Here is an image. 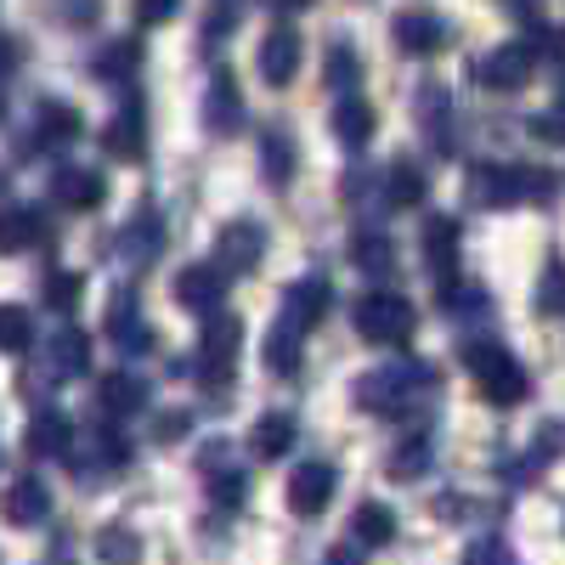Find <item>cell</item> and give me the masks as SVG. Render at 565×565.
<instances>
[{"label":"cell","instance_id":"cell-19","mask_svg":"<svg viewBox=\"0 0 565 565\" xmlns=\"http://www.w3.org/2000/svg\"><path fill=\"white\" fill-rule=\"evenodd\" d=\"M79 130H85V119L68 103H40L34 108V148H68V141H79Z\"/></svg>","mask_w":565,"mask_h":565},{"label":"cell","instance_id":"cell-1","mask_svg":"<svg viewBox=\"0 0 565 565\" xmlns=\"http://www.w3.org/2000/svg\"><path fill=\"white\" fill-rule=\"evenodd\" d=\"M463 367L476 373V385H481V402L492 407H514V402H526L532 396V373L521 367V356H514L509 345H469L463 351Z\"/></svg>","mask_w":565,"mask_h":565},{"label":"cell","instance_id":"cell-7","mask_svg":"<svg viewBox=\"0 0 565 565\" xmlns=\"http://www.w3.org/2000/svg\"><path fill=\"white\" fill-rule=\"evenodd\" d=\"M175 306L193 317H215L226 306V271L221 266H181L175 271Z\"/></svg>","mask_w":565,"mask_h":565},{"label":"cell","instance_id":"cell-27","mask_svg":"<svg viewBox=\"0 0 565 565\" xmlns=\"http://www.w3.org/2000/svg\"><path fill=\"white\" fill-rule=\"evenodd\" d=\"M351 532H356V543L362 548H385V543H396V509H385V503H362L356 514H351Z\"/></svg>","mask_w":565,"mask_h":565},{"label":"cell","instance_id":"cell-16","mask_svg":"<svg viewBox=\"0 0 565 565\" xmlns=\"http://www.w3.org/2000/svg\"><path fill=\"white\" fill-rule=\"evenodd\" d=\"M0 514H7L12 526H34V521H45V514H52V487L34 481V476L12 481L7 492H0Z\"/></svg>","mask_w":565,"mask_h":565},{"label":"cell","instance_id":"cell-8","mask_svg":"<svg viewBox=\"0 0 565 565\" xmlns=\"http://www.w3.org/2000/svg\"><path fill=\"white\" fill-rule=\"evenodd\" d=\"M469 199L487 204V210L526 204V164H481L469 175Z\"/></svg>","mask_w":565,"mask_h":565},{"label":"cell","instance_id":"cell-13","mask_svg":"<svg viewBox=\"0 0 565 565\" xmlns=\"http://www.w3.org/2000/svg\"><path fill=\"white\" fill-rule=\"evenodd\" d=\"M328 503H334V469L328 463H300L289 476V509L311 521V514H322Z\"/></svg>","mask_w":565,"mask_h":565},{"label":"cell","instance_id":"cell-20","mask_svg":"<svg viewBox=\"0 0 565 565\" xmlns=\"http://www.w3.org/2000/svg\"><path fill=\"white\" fill-rule=\"evenodd\" d=\"M108 334H114V345H119L125 356H148V351H153V328L141 322V311H136L130 295L114 300V311H108Z\"/></svg>","mask_w":565,"mask_h":565},{"label":"cell","instance_id":"cell-34","mask_svg":"<svg viewBox=\"0 0 565 565\" xmlns=\"http://www.w3.org/2000/svg\"><path fill=\"white\" fill-rule=\"evenodd\" d=\"M487 306H492V295L481 289V282H458V277L441 282V311H447V317H476V311H487Z\"/></svg>","mask_w":565,"mask_h":565},{"label":"cell","instance_id":"cell-2","mask_svg":"<svg viewBox=\"0 0 565 565\" xmlns=\"http://www.w3.org/2000/svg\"><path fill=\"white\" fill-rule=\"evenodd\" d=\"M436 373L424 362H385V367H367L356 380V407L362 413H407L413 396L430 385Z\"/></svg>","mask_w":565,"mask_h":565},{"label":"cell","instance_id":"cell-17","mask_svg":"<svg viewBox=\"0 0 565 565\" xmlns=\"http://www.w3.org/2000/svg\"><path fill=\"white\" fill-rule=\"evenodd\" d=\"M322 311H328V282H322V277H300V282H289V295H282V322H289L295 334L317 328Z\"/></svg>","mask_w":565,"mask_h":565},{"label":"cell","instance_id":"cell-24","mask_svg":"<svg viewBox=\"0 0 565 565\" xmlns=\"http://www.w3.org/2000/svg\"><path fill=\"white\" fill-rule=\"evenodd\" d=\"M159 244H164V226H159V215H153V210H141V215L125 226L119 255H125L130 266H148V260H159Z\"/></svg>","mask_w":565,"mask_h":565},{"label":"cell","instance_id":"cell-40","mask_svg":"<svg viewBox=\"0 0 565 565\" xmlns=\"http://www.w3.org/2000/svg\"><path fill=\"white\" fill-rule=\"evenodd\" d=\"M418 119H424V130H430V141H447V130H441V119H447V90L424 85V90H418Z\"/></svg>","mask_w":565,"mask_h":565},{"label":"cell","instance_id":"cell-6","mask_svg":"<svg viewBox=\"0 0 565 565\" xmlns=\"http://www.w3.org/2000/svg\"><path fill=\"white\" fill-rule=\"evenodd\" d=\"M255 63H260V79L266 85H289L295 74H300V63H306V40L289 29V23H277L271 34H260V52H255Z\"/></svg>","mask_w":565,"mask_h":565},{"label":"cell","instance_id":"cell-10","mask_svg":"<svg viewBox=\"0 0 565 565\" xmlns=\"http://www.w3.org/2000/svg\"><path fill=\"white\" fill-rule=\"evenodd\" d=\"M458 244H463V226L452 215H430V221H424V266L436 271V282L458 277Z\"/></svg>","mask_w":565,"mask_h":565},{"label":"cell","instance_id":"cell-4","mask_svg":"<svg viewBox=\"0 0 565 565\" xmlns=\"http://www.w3.org/2000/svg\"><path fill=\"white\" fill-rule=\"evenodd\" d=\"M238 345H244V322L215 311V328L199 340V362H193L199 385H210V391L226 385V380H232V362H238Z\"/></svg>","mask_w":565,"mask_h":565},{"label":"cell","instance_id":"cell-18","mask_svg":"<svg viewBox=\"0 0 565 565\" xmlns=\"http://www.w3.org/2000/svg\"><path fill=\"white\" fill-rule=\"evenodd\" d=\"M204 119H210L215 136H238L244 130V97H238V79H232L226 68L215 74L210 97H204Z\"/></svg>","mask_w":565,"mask_h":565},{"label":"cell","instance_id":"cell-15","mask_svg":"<svg viewBox=\"0 0 565 565\" xmlns=\"http://www.w3.org/2000/svg\"><path fill=\"white\" fill-rule=\"evenodd\" d=\"M103 148H108L114 159H141V153H148V114H141V103H136V97L108 119Z\"/></svg>","mask_w":565,"mask_h":565},{"label":"cell","instance_id":"cell-33","mask_svg":"<svg viewBox=\"0 0 565 565\" xmlns=\"http://www.w3.org/2000/svg\"><path fill=\"white\" fill-rule=\"evenodd\" d=\"M34 238H40L34 210H0V255H23Z\"/></svg>","mask_w":565,"mask_h":565},{"label":"cell","instance_id":"cell-38","mask_svg":"<svg viewBox=\"0 0 565 565\" xmlns=\"http://www.w3.org/2000/svg\"><path fill=\"white\" fill-rule=\"evenodd\" d=\"M537 311H543V317H559V311H565V266H559V260H548V266H543V282H537Z\"/></svg>","mask_w":565,"mask_h":565},{"label":"cell","instance_id":"cell-31","mask_svg":"<svg viewBox=\"0 0 565 565\" xmlns=\"http://www.w3.org/2000/svg\"><path fill=\"white\" fill-rule=\"evenodd\" d=\"M300 340L306 334H295L289 322H277L266 334V367L277 373V380H295V373H300Z\"/></svg>","mask_w":565,"mask_h":565},{"label":"cell","instance_id":"cell-5","mask_svg":"<svg viewBox=\"0 0 565 565\" xmlns=\"http://www.w3.org/2000/svg\"><path fill=\"white\" fill-rule=\"evenodd\" d=\"M532 74H537V57L526 52L521 40H514V45H492L487 57H476V85L498 90V97H509V90L532 85Z\"/></svg>","mask_w":565,"mask_h":565},{"label":"cell","instance_id":"cell-37","mask_svg":"<svg viewBox=\"0 0 565 565\" xmlns=\"http://www.w3.org/2000/svg\"><path fill=\"white\" fill-rule=\"evenodd\" d=\"M136 63H141V45L136 40H114L108 52L97 57V79H125V74H136Z\"/></svg>","mask_w":565,"mask_h":565},{"label":"cell","instance_id":"cell-28","mask_svg":"<svg viewBox=\"0 0 565 565\" xmlns=\"http://www.w3.org/2000/svg\"><path fill=\"white\" fill-rule=\"evenodd\" d=\"M141 407H148V385H141L136 373H108L103 380V413L108 418H130Z\"/></svg>","mask_w":565,"mask_h":565},{"label":"cell","instance_id":"cell-47","mask_svg":"<svg viewBox=\"0 0 565 565\" xmlns=\"http://www.w3.org/2000/svg\"><path fill=\"white\" fill-rule=\"evenodd\" d=\"M322 565H362V554L351 548V543H340V548H328V559Z\"/></svg>","mask_w":565,"mask_h":565},{"label":"cell","instance_id":"cell-36","mask_svg":"<svg viewBox=\"0 0 565 565\" xmlns=\"http://www.w3.org/2000/svg\"><path fill=\"white\" fill-rule=\"evenodd\" d=\"M79 295H85V277L79 271H52V277H45V306H52V311H74L79 306Z\"/></svg>","mask_w":565,"mask_h":565},{"label":"cell","instance_id":"cell-25","mask_svg":"<svg viewBox=\"0 0 565 565\" xmlns=\"http://www.w3.org/2000/svg\"><path fill=\"white\" fill-rule=\"evenodd\" d=\"M68 441H74V424H68L63 413H40V418L29 424V436H23L29 458H63Z\"/></svg>","mask_w":565,"mask_h":565},{"label":"cell","instance_id":"cell-32","mask_svg":"<svg viewBox=\"0 0 565 565\" xmlns=\"http://www.w3.org/2000/svg\"><path fill=\"white\" fill-rule=\"evenodd\" d=\"M334 136L345 141V148H367V141H373V108L362 97H345L334 108Z\"/></svg>","mask_w":565,"mask_h":565},{"label":"cell","instance_id":"cell-12","mask_svg":"<svg viewBox=\"0 0 565 565\" xmlns=\"http://www.w3.org/2000/svg\"><path fill=\"white\" fill-rule=\"evenodd\" d=\"M391 34H396V45H402L407 57H436L441 45L452 40L447 23H441L436 12H402V18L391 23Z\"/></svg>","mask_w":565,"mask_h":565},{"label":"cell","instance_id":"cell-23","mask_svg":"<svg viewBox=\"0 0 565 565\" xmlns=\"http://www.w3.org/2000/svg\"><path fill=\"white\" fill-rule=\"evenodd\" d=\"M260 170L271 186H289L295 181V136L282 125H266L260 130Z\"/></svg>","mask_w":565,"mask_h":565},{"label":"cell","instance_id":"cell-11","mask_svg":"<svg viewBox=\"0 0 565 565\" xmlns=\"http://www.w3.org/2000/svg\"><path fill=\"white\" fill-rule=\"evenodd\" d=\"M79 447H68L63 458L74 469H85V476H97V469H125L130 463V441L114 436V430H90V436H74Z\"/></svg>","mask_w":565,"mask_h":565},{"label":"cell","instance_id":"cell-22","mask_svg":"<svg viewBox=\"0 0 565 565\" xmlns=\"http://www.w3.org/2000/svg\"><path fill=\"white\" fill-rule=\"evenodd\" d=\"M85 362H90L85 328H63V334L45 345V380H74V373H85Z\"/></svg>","mask_w":565,"mask_h":565},{"label":"cell","instance_id":"cell-9","mask_svg":"<svg viewBox=\"0 0 565 565\" xmlns=\"http://www.w3.org/2000/svg\"><path fill=\"white\" fill-rule=\"evenodd\" d=\"M215 255H221V266L226 271H255L260 266V255H266V226L260 221H226L221 232H215Z\"/></svg>","mask_w":565,"mask_h":565},{"label":"cell","instance_id":"cell-42","mask_svg":"<svg viewBox=\"0 0 565 565\" xmlns=\"http://www.w3.org/2000/svg\"><path fill=\"white\" fill-rule=\"evenodd\" d=\"M424 463H430V436H413L396 458H391V469H396V476H418V469Z\"/></svg>","mask_w":565,"mask_h":565},{"label":"cell","instance_id":"cell-44","mask_svg":"<svg viewBox=\"0 0 565 565\" xmlns=\"http://www.w3.org/2000/svg\"><path fill=\"white\" fill-rule=\"evenodd\" d=\"M210 498H221L226 509H238L244 503V476H238V469H226L221 481H210Z\"/></svg>","mask_w":565,"mask_h":565},{"label":"cell","instance_id":"cell-21","mask_svg":"<svg viewBox=\"0 0 565 565\" xmlns=\"http://www.w3.org/2000/svg\"><path fill=\"white\" fill-rule=\"evenodd\" d=\"M295 436H300V424H295V413H260L255 424H249V452L255 458H282L295 447Z\"/></svg>","mask_w":565,"mask_h":565},{"label":"cell","instance_id":"cell-30","mask_svg":"<svg viewBox=\"0 0 565 565\" xmlns=\"http://www.w3.org/2000/svg\"><path fill=\"white\" fill-rule=\"evenodd\" d=\"M351 260L367 277H385V271H396V244L385 238V232H356V238H351Z\"/></svg>","mask_w":565,"mask_h":565},{"label":"cell","instance_id":"cell-50","mask_svg":"<svg viewBox=\"0 0 565 565\" xmlns=\"http://www.w3.org/2000/svg\"><path fill=\"white\" fill-rule=\"evenodd\" d=\"M514 7H526V0H514Z\"/></svg>","mask_w":565,"mask_h":565},{"label":"cell","instance_id":"cell-35","mask_svg":"<svg viewBox=\"0 0 565 565\" xmlns=\"http://www.w3.org/2000/svg\"><path fill=\"white\" fill-rule=\"evenodd\" d=\"M97 554H103V565H136V559H141V543H136V532H125V526H103Z\"/></svg>","mask_w":565,"mask_h":565},{"label":"cell","instance_id":"cell-41","mask_svg":"<svg viewBox=\"0 0 565 565\" xmlns=\"http://www.w3.org/2000/svg\"><path fill=\"white\" fill-rule=\"evenodd\" d=\"M130 12H136L141 29H159V23H170L181 12V0H130Z\"/></svg>","mask_w":565,"mask_h":565},{"label":"cell","instance_id":"cell-48","mask_svg":"<svg viewBox=\"0 0 565 565\" xmlns=\"http://www.w3.org/2000/svg\"><path fill=\"white\" fill-rule=\"evenodd\" d=\"M532 125H537L543 141H559V114H543V119H532Z\"/></svg>","mask_w":565,"mask_h":565},{"label":"cell","instance_id":"cell-46","mask_svg":"<svg viewBox=\"0 0 565 565\" xmlns=\"http://www.w3.org/2000/svg\"><path fill=\"white\" fill-rule=\"evenodd\" d=\"M170 436H186V413H164L159 418V441H170Z\"/></svg>","mask_w":565,"mask_h":565},{"label":"cell","instance_id":"cell-45","mask_svg":"<svg viewBox=\"0 0 565 565\" xmlns=\"http://www.w3.org/2000/svg\"><path fill=\"white\" fill-rule=\"evenodd\" d=\"M554 170H526V199H537V204H554Z\"/></svg>","mask_w":565,"mask_h":565},{"label":"cell","instance_id":"cell-26","mask_svg":"<svg viewBox=\"0 0 565 565\" xmlns=\"http://www.w3.org/2000/svg\"><path fill=\"white\" fill-rule=\"evenodd\" d=\"M424 193H430V175H424L413 159H396V164H385V199H391L396 210H413V204H424Z\"/></svg>","mask_w":565,"mask_h":565},{"label":"cell","instance_id":"cell-29","mask_svg":"<svg viewBox=\"0 0 565 565\" xmlns=\"http://www.w3.org/2000/svg\"><path fill=\"white\" fill-rule=\"evenodd\" d=\"M29 345H34V311L18 306V300H0V351L23 356Z\"/></svg>","mask_w":565,"mask_h":565},{"label":"cell","instance_id":"cell-39","mask_svg":"<svg viewBox=\"0 0 565 565\" xmlns=\"http://www.w3.org/2000/svg\"><path fill=\"white\" fill-rule=\"evenodd\" d=\"M328 85H334V90H351L356 79H362V57L351 52V45H334V52H328Z\"/></svg>","mask_w":565,"mask_h":565},{"label":"cell","instance_id":"cell-49","mask_svg":"<svg viewBox=\"0 0 565 565\" xmlns=\"http://www.w3.org/2000/svg\"><path fill=\"white\" fill-rule=\"evenodd\" d=\"M311 0H271V12H306Z\"/></svg>","mask_w":565,"mask_h":565},{"label":"cell","instance_id":"cell-3","mask_svg":"<svg viewBox=\"0 0 565 565\" xmlns=\"http://www.w3.org/2000/svg\"><path fill=\"white\" fill-rule=\"evenodd\" d=\"M351 328L367 345H407L413 328H418V311L396 289H373V295H362L351 306Z\"/></svg>","mask_w":565,"mask_h":565},{"label":"cell","instance_id":"cell-43","mask_svg":"<svg viewBox=\"0 0 565 565\" xmlns=\"http://www.w3.org/2000/svg\"><path fill=\"white\" fill-rule=\"evenodd\" d=\"M463 565H521V559H514L498 537H487V543H476V548L463 554Z\"/></svg>","mask_w":565,"mask_h":565},{"label":"cell","instance_id":"cell-14","mask_svg":"<svg viewBox=\"0 0 565 565\" xmlns=\"http://www.w3.org/2000/svg\"><path fill=\"white\" fill-rule=\"evenodd\" d=\"M52 199H57L63 210H97V204L108 199V181H103V170L63 164V170H57V181H52Z\"/></svg>","mask_w":565,"mask_h":565}]
</instances>
